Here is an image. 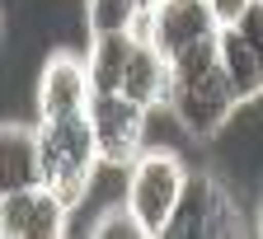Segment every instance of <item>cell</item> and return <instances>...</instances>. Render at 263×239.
I'll list each match as a JSON object with an SVG mask.
<instances>
[{
    "label": "cell",
    "instance_id": "obj_2",
    "mask_svg": "<svg viewBox=\"0 0 263 239\" xmlns=\"http://www.w3.org/2000/svg\"><path fill=\"white\" fill-rule=\"evenodd\" d=\"M240 104L245 98H240L235 80H230L226 61H221V38L183 52L179 61H170V104L164 108L174 113L183 136H193V141L221 136Z\"/></svg>",
    "mask_w": 263,
    "mask_h": 239
},
{
    "label": "cell",
    "instance_id": "obj_15",
    "mask_svg": "<svg viewBox=\"0 0 263 239\" xmlns=\"http://www.w3.org/2000/svg\"><path fill=\"white\" fill-rule=\"evenodd\" d=\"M254 230H258V234H263V202H258V221H254Z\"/></svg>",
    "mask_w": 263,
    "mask_h": 239
},
{
    "label": "cell",
    "instance_id": "obj_12",
    "mask_svg": "<svg viewBox=\"0 0 263 239\" xmlns=\"http://www.w3.org/2000/svg\"><path fill=\"white\" fill-rule=\"evenodd\" d=\"M155 0H85V19L89 33H118V28H137L151 14Z\"/></svg>",
    "mask_w": 263,
    "mask_h": 239
},
{
    "label": "cell",
    "instance_id": "obj_11",
    "mask_svg": "<svg viewBox=\"0 0 263 239\" xmlns=\"http://www.w3.org/2000/svg\"><path fill=\"white\" fill-rule=\"evenodd\" d=\"M0 150H5V192H10V188H28V183H43L38 122H5Z\"/></svg>",
    "mask_w": 263,
    "mask_h": 239
},
{
    "label": "cell",
    "instance_id": "obj_13",
    "mask_svg": "<svg viewBox=\"0 0 263 239\" xmlns=\"http://www.w3.org/2000/svg\"><path fill=\"white\" fill-rule=\"evenodd\" d=\"M89 234H94V239H146L141 221L132 216V207H127V197L99 211V216H94V225H89Z\"/></svg>",
    "mask_w": 263,
    "mask_h": 239
},
{
    "label": "cell",
    "instance_id": "obj_1",
    "mask_svg": "<svg viewBox=\"0 0 263 239\" xmlns=\"http://www.w3.org/2000/svg\"><path fill=\"white\" fill-rule=\"evenodd\" d=\"M89 89L94 94H122L137 98L146 108H164L170 104V56H164L146 19L137 28H118V33H89Z\"/></svg>",
    "mask_w": 263,
    "mask_h": 239
},
{
    "label": "cell",
    "instance_id": "obj_8",
    "mask_svg": "<svg viewBox=\"0 0 263 239\" xmlns=\"http://www.w3.org/2000/svg\"><path fill=\"white\" fill-rule=\"evenodd\" d=\"M71 211L76 207H66L47 183L10 188L0 197V230L5 239H61L71 230Z\"/></svg>",
    "mask_w": 263,
    "mask_h": 239
},
{
    "label": "cell",
    "instance_id": "obj_6",
    "mask_svg": "<svg viewBox=\"0 0 263 239\" xmlns=\"http://www.w3.org/2000/svg\"><path fill=\"white\" fill-rule=\"evenodd\" d=\"M151 113L137 98H122V94H94L89 98V117H94V136H99V155L113 169H132L146 150V127Z\"/></svg>",
    "mask_w": 263,
    "mask_h": 239
},
{
    "label": "cell",
    "instance_id": "obj_5",
    "mask_svg": "<svg viewBox=\"0 0 263 239\" xmlns=\"http://www.w3.org/2000/svg\"><path fill=\"white\" fill-rule=\"evenodd\" d=\"M230 239V234H249V221L240 211V202L230 197V188L207 174V169H197L188 174V188H183V202L164 230V239Z\"/></svg>",
    "mask_w": 263,
    "mask_h": 239
},
{
    "label": "cell",
    "instance_id": "obj_3",
    "mask_svg": "<svg viewBox=\"0 0 263 239\" xmlns=\"http://www.w3.org/2000/svg\"><path fill=\"white\" fill-rule=\"evenodd\" d=\"M38 141H43V183L66 202L80 207L99 164V136H94V117L89 113H71V117H38Z\"/></svg>",
    "mask_w": 263,
    "mask_h": 239
},
{
    "label": "cell",
    "instance_id": "obj_9",
    "mask_svg": "<svg viewBox=\"0 0 263 239\" xmlns=\"http://www.w3.org/2000/svg\"><path fill=\"white\" fill-rule=\"evenodd\" d=\"M221 61L240 98L254 104L263 94V0H249V10L221 28Z\"/></svg>",
    "mask_w": 263,
    "mask_h": 239
},
{
    "label": "cell",
    "instance_id": "obj_10",
    "mask_svg": "<svg viewBox=\"0 0 263 239\" xmlns=\"http://www.w3.org/2000/svg\"><path fill=\"white\" fill-rule=\"evenodd\" d=\"M89 61L71 47H57L43 71H38V117H71V113H89Z\"/></svg>",
    "mask_w": 263,
    "mask_h": 239
},
{
    "label": "cell",
    "instance_id": "obj_14",
    "mask_svg": "<svg viewBox=\"0 0 263 239\" xmlns=\"http://www.w3.org/2000/svg\"><path fill=\"white\" fill-rule=\"evenodd\" d=\"M216 5V14H221V24H230V19H240L245 10H249V0H212Z\"/></svg>",
    "mask_w": 263,
    "mask_h": 239
},
{
    "label": "cell",
    "instance_id": "obj_7",
    "mask_svg": "<svg viewBox=\"0 0 263 239\" xmlns=\"http://www.w3.org/2000/svg\"><path fill=\"white\" fill-rule=\"evenodd\" d=\"M221 14L212 0H155L151 14H146V33H151V43L179 61L183 52L193 47H202V43H216L221 38Z\"/></svg>",
    "mask_w": 263,
    "mask_h": 239
},
{
    "label": "cell",
    "instance_id": "obj_4",
    "mask_svg": "<svg viewBox=\"0 0 263 239\" xmlns=\"http://www.w3.org/2000/svg\"><path fill=\"white\" fill-rule=\"evenodd\" d=\"M188 174L193 169L183 164V155L174 146H146L141 160L127 169V207L141 221L146 239H164V230H170L179 202H183Z\"/></svg>",
    "mask_w": 263,
    "mask_h": 239
}]
</instances>
